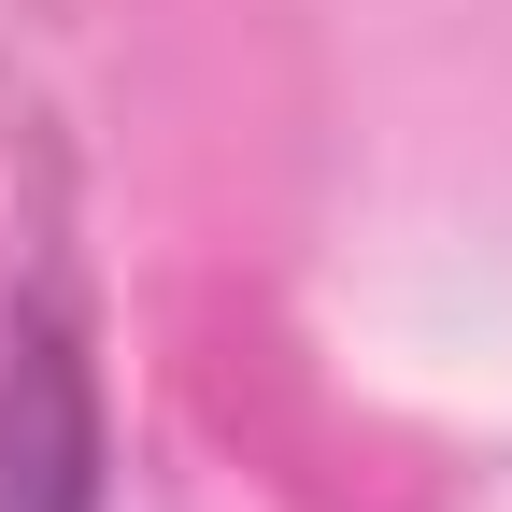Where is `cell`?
<instances>
[{"label":"cell","mask_w":512,"mask_h":512,"mask_svg":"<svg viewBox=\"0 0 512 512\" xmlns=\"http://www.w3.org/2000/svg\"><path fill=\"white\" fill-rule=\"evenodd\" d=\"M100 370L72 328V285H29L0 313V512H100Z\"/></svg>","instance_id":"6da1fadb"}]
</instances>
